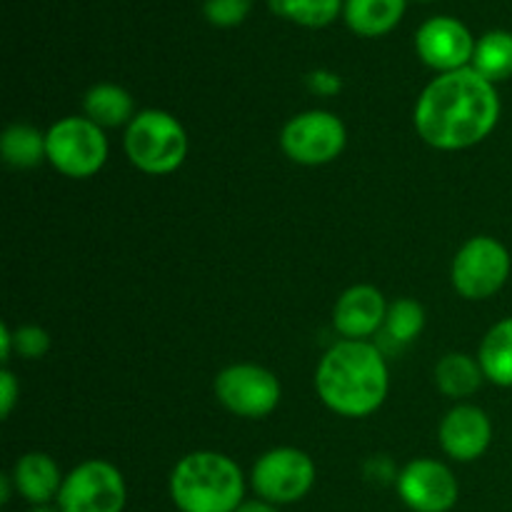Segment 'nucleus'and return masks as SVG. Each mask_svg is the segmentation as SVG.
<instances>
[{"label": "nucleus", "mask_w": 512, "mask_h": 512, "mask_svg": "<svg viewBox=\"0 0 512 512\" xmlns=\"http://www.w3.org/2000/svg\"><path fill=\"white\" fill-rule=\"evenodd\" d=\"M235 512H280V510H278V505L268 503V500L253 498V500H245V503L240 505Z\"/></svg>", "instance_id": "obj_29"}, {"label": "nucleus", "mask_w": 512, "mask_h": 512, "mask_svg": "<svg viewBox=\"0 0 512 512\" xmlns=\"http://www.w3.org/2000/svg\"><path fill=\"white\" fill-rule=\"evenodd\" d=\"M388 300L375 285H353L333 308V325L343 340H368L385 328Z\"/></svg>", "instance_id": "obj_14"}, {"label": "nucleus", "mask_w": 512, "mask_h": 512, "mask_svg": "<svg viewBox=\"0 0 512 512\" xmlns=\"http://www.w3.org/2000/svg\"><path fill=\"white\" fill-rule=\"evenodd\" d=\"M13 343L15 353L25 360H40L48 355L50 350V335L48 330L40 328V325H20L18 330H13Z\"/></svg>", "instance_id": "obj_25"}, {"label": "nucleus", "mask_w": 512, "mask_h": 512, "mask_svg": "<svg viewBox=\"0 0 512 512\" xmlns=\"http://www.w3.org/2000/svg\"><path fill=\"white\" fill-rule=\"evenodd\" d=\"M395 488L413 512H450L460 498L453 470L433 458L410 460L395 478Z\"/></svg>", "instance_id": "obj_11"}, {"label": "nucleus", "mask_w": 512, "mask_h": 512, "mask_svg": "<svg viewBox=\"0 0 512 512\" xmlns=\"http://www.w3.org/2000/svg\"><path fill=\"white\" fill-rule=\"evenodd\" d=\"M125 155L145 175H170L188 158V133L165 110H140L125 128Z\"/></svg>", "instance_id": "obj_4"}, {"label": "nucleus", "mask_w": 512, "mask_h": 512, "mask_svg": "<svg viewBox=\"0 0 512 512\" xmlns=\"http://www.w3.org/2000/svg\"><path fill=\"white\" fill-rule=\"evenodd\" d=\"M425 308L413 298H400L390 303L388 318H385V333L398 345H408L423 333Z\"/></svg>", "instance_id": "obj_23"}, {"label": "nucleus", "mask_w": 512, "mask_h": 512, "mask_svg": "<svg viewBox=\"0 0 512 512\" xmlns=\"http://www.w3.org/2000/svg\"><path fill=\"white\" fill-rule=\"evenodd\" d=\"M28 512H63L58 508V503H50V505H30Z\"/></svg>", "instance_id": "obj_30"}, {"label": "nucleus", "mask_w": 512, "mask_h": 512, "mask_svg": "<svg viewBox=\"0 0 512 512\" xmlns=\"http://www.w3.org/2000/svg\"><path fill=\"white\" fill-rule=\"evenodd\" d=\"M13 350H15L13 328H10L8 323H3V325H0V360H3V365H8Z\"/></svg>", "instance_id": "obj_28"}, {"label": "nucleus", "mask_w": 512, "mask_h": 512, "mask_svg": "<svg viewBox=\"0 0 512 512\" xmlns=\"http://www.w3.org/2000/svg\"><path fill=\"white\" fill-rule=\"evenodd\" d=\"M498 120V88L473 68L438 73L425 85L413 113L420 140L448 153L483 143Z\"/></svg>", "instance_id": "obj_1"}, {"label": "nucleus", "mask_w": 512, "mask_h": 512, "mask_svg": "<svg viewBox=\"0 0 512 512\" xmlns=\"http://www.w3.org/2000/svg\"><path fill=\"white\" fill-rule=\"evenodd\" d=\"M420 3H428V0H420Z\"/></svg>", "instance_id": "obj_31"}, {"label": "nucleus", "mask_w": 512, "mask_h": 512, "mask_svg": "<svg viewBox=\"0 0 512 512\" xmlns=\"http://www.w3.org/2000/svg\"><path fill=\"white\" fill-rule=\"evenodd\" d=\"M85 118L100 128H128L133 123L135 103L133 95L115 83H98L83 98Z\"/></svg>", "instance_id": "obj_17"}, {"label": "nucleus", "mask_w": 512, "mask_h": 512, "mask_svg": "<svg viewBox=\"0 0 512 512\" xmlns=\"http://www.w3.org/2000/svg\"><path fill=\"white\" fill-rule=\"evenodd\" d=\"M470 68L478 70L490 83H503L512 78V33L510 30H488L475 40V53Z\"/></svg>", "instance_id": "obj_21"}, {"label": "nucleus", "mask_w": 512, "mask_h": 512, "mask_svg": "<svg viewBox=\"0 0 512 512\" xmlns=\"http://www.w3.org/2000/svg\"><path fill=\"white\" fill-rule=\"evenodd\" d=\"M253 0H203V15L215 28H235L250 15Z\"/></svg>", "instance_id": "obj_24"}, {"label": "nucleus", "mask_w": 512, "mask_h": 512, "mask_svg": "<svg viewBox=\"0 0 512 512\" xmlns=\"http://www.w3.org/2000/svg\"><path fill=\"white\" fill-rule=\"evenodd\" d=\"M485 373L480 368V360L468 353H448L435 365V383L440 393L450 400L470 398L483 385Z\"/></svg>", "instance_id": "obj_18"}, {"label": "nucleus", "mask_w": 512, "mask_h": 512, "mask_svg": "<svg viewBox=\"0 0 512 512\" xmlns=\"http://www.w3.org/2000/svg\"><path fill=\"white\" fill-rule=\"evenodd\" d=\"M55 503L63 512H123L128 485L113 463L93 458L65 475Z\"/></svg>", "instance_id": "obj_7"}, {"label": "nucleus", "mask_w": 512, "mask_h": 512, "mask_svg": "<svg viewBox=\"0 0 512 512\" xmlns=\"http://www.w3.org/2000/svg\"><path fill=\"white\" fill-rule=\"evenodd\" d=\"M510 270L508 248L490 235H475L455 253L450 280L465 300H488L505 288Z\"/></svg>", "instance_id": "obj_6"}, {"label": "nucleus", "mask_w": 512, "mask_h": 512, "mask_svg": "<svg viewBox=\"0 0 512 512\" xmlns=\"http://www.w3.org/2000/svg\"><path fill=\"white\" fill-rule=\"evenodd\" d=\"M308 88L313 90L315 95H335L343 88V80H340V75H335L333 70L320 68L308 75Z\"/></svg>", "instance_id": "obj_27"}, {"label": "nucleus", "mask_w": 512, "mask_h": 512, "mask_svg": "<svg viewBox=\"0 0 512 512\" xmlns=\"http://www.w3.org/2000/svg\"><path fill=\"white\" fill-rule=\"evenodd\" d=\"M168 490L180 512H235L245 503V475L228 455L195 450L178 460Z\"/></svg>", "instance_id": "obj_3"}, {"label": "nucleus", "mask_w": 512, "mask_h": 512, "mask_svg": "<svg viewBox=\"0 0 512 512\" xmlns=\"http://www.w3.org/2000/svg\"><path fill=\"white\" fill-rule=\"evenodd\" d=\"M438 440L443 453L455 463H473L488 453L493 443V423L483 408L460 403L440 420Z\"/></svg>", "instance_id": "obj_13"}, {"label": "nucleus", "mask_w": 512, "mask_h": 512, "mask_svg": "<svg viewBox=\"0 0 512 512\" xmlns=\"http://www.w3.org/2000/svg\"><path fill=\"white\" fill-rule=\"evenodd\" d=\"M15 493L30 505H50L58 500L65 475L48 453H25L10 473Z\"/></svg>", "instance_id": "obj_15"}, {"label": "nucleus", "mask_w": 512, "mask_h": 512, "mask_svg": "<svg viewBox=\"0 0 512 512\" xmlns=\"http://www.w3.org/2000/svg\"><path fill=\"white\" fill-rule=\"evenodd\" d=\"M408 0H345L343 18L353 33L380 38L403 20Z\"/></svg>", "instance_id": "obj_16"}, {"label": "nucleus", "mask_w": 512, "mask_h": 512, "mask_svg": "<svg viewBox=\"0 0 512 512\" xmlns=\"http://www.w3.org/2000/svg\"><path fill=\"white\" fill-rule=\"evenodd\" d=\"M18 395V378H15V375L10 373L8 365H5V368L0 370V415H3V420L10 418V413H13L15 403H18Z\"/></svg>", "instance_id": "obj_26"}, {"label": "nucleus", "mask_w": 512, "mask_h": 512, "mask_svg": "<svg viewBox=\"0 0 512 512\" xmlns=\"http://www.w3.org/2000/svg\"><path fill=\"white\" fill-rule=\"evenodd\" d=\"M48 163L60 175L73 180L93 178L108 160V138L100 125L83 115H68L45 130Z\"/></svg>", "instance_id": "obj_5"}, {"label": "nucleus", "mask_w": 512, "mask_h": 512, "mask_svg": "<svg viewBox=\"0 0 512 512\" xmlns=\"http://www.w3.org/2000/svg\"><path fill=\"white\" fill-rule=\"evenodd\" d=\"M250 485L260 500L278 508L300 503L315 485V463L300 448H273L255 460Z\"/></svg>", "instance_id": "obj_10"}, {"label": "nucleus", "mask_w": 512, "mask_h": 512, "mask_svg": "<svg viewBox=\"0 0 512 512\" xmlns=\"http://www.w3.org/2000/svg\"><path fill=\"white\" fill-rule=\"evenodd\" d=\"M415 50L428 68L438 73L470 68L475 53V38L468 25L450 15H435L425 20L415 33Z\"/></svg>", "instance_id": "obj_12"}, {"label": "nucleus", "mask_w": 512, "mask_h": 512, "mask_svg": "<svg viewBox=\"0 0 512 512\" xmlns=\"http://www.w3.org/2000/svg\"><path fill=\"white\" fill-rule=\"evenodd\" d=\"M315 390L325 408L340 418H368L390 390L383 350L370 340H340L320 358Z\"/></svg>", "instance_id": "obj_2"}, {"label": "nucleus", "mask_w": 512, "mask_h": 512, "mask_svg": "<svg viewBox=\"0 0 512 512\" xmlns=\"http://www.w3.org/2000/svg\"><path fill=\"white\" fill-rule=\"evenodd\" d=\"M275 15L303 28H325L345 8V0H270Z\"/></svg>", "instance_id": "obj_22"}, {"label": "nucleus", "mask_w": 512, "mask_h": 512, "mask_svg": "<svg viewBox=\"0 0 512 512\" xmlns=\"http://www.w3.org/2000/svg\"><path fill=\"white\" fill-rule=\"evenodd\" d=\"M478 360L485 380L498 388H512V318L500 320L485 333Z\"/></svg>", "instance_id": "obj_19"}, {"label": "nucleus", "mask_w": 512, "mask_h": 512, "mask_svg": "<svg viewBox=\"0 0 512 512\" xmlns=\"http://www.w3.org/2000/svg\"><path fill=\"white\" fill-rule=\"evenodd\" d=\"M345 143H348L345 123L330 110H305L293 115L280 133L283 153L293 163L310 165V168L333 163L345 150Z\"/></svg>", "instance_id": "obj_8"}, {"label": "nucleus", "mask_w": 512, "mask_h": 512, "mask_svg": "<svg viewBox=\"0 0 512 512\" xmlns=\"http://www.w3.org/2000/svg\"><path fill=\"white\" fill-rule=\"evenodd\" d=\"M0 153H3L5 165L15 170L38 168L43 160H48L45 133L30 123L8 125L0 138Z\"/></svg>", "instance_id": "obj_20"}, {"label": "nucleus", "mask_w": 512, "mask_h": 512, "mask_svg": "<svg viewBox=\"0 0 512 512\" xmlns=\"http://www.w3.org/2000/svg\"><path fill=\"white\" fill-rule=\"evenodd\" d=\"M215 398L228 413L238 418L260 420L275 413L280 405V380L273 370L255 363H235L215 375Z\"/></svg>", "instance_id": "obj_9"}]
</instances>
